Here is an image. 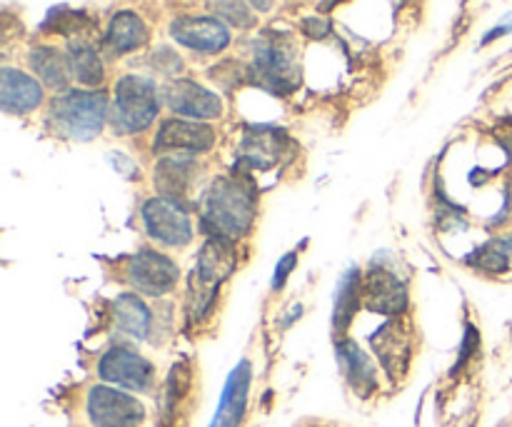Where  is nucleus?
Here are the masks:
<instances>
[{
	"mask_svg": "<svg viewBox=\"0 0 512 427\" xmlns=\"http://www.w3.org/2000/svg\"><path fill=\"white\" fill-rule=\"evenodd\" d=\"M303 30L310 35V38H325V35L330 33V23L320 18H308L303 23Z\"/></svg>",
	"mask_w": 512,
	"mask_h": 427,
	"instance_id": "obj_27",
	"label": "nucleus"
},
{
	"mask_svg": "<svg viewBox=\"0 0 512 427\" xmlns=\"http://www.w3.org/2000/svg\"><path fill=\"white\" fill-rule=\"evenodd\" d=\"M210 10L218 15V20H228L235 28H250L255 23V15L243 0H210Z\"/></svg>",
	"mask_w": 512,
	"mask_h": 427,
	"instance_id": "obj_25",
	"label": "nucleus"
},
{
	"mask_svg": "<svg viewBox=\"0 0 512 427\" xmlns=\"http://www.w3.org/2000/svg\"><path fill=\"white\" fill-rule=\"evenodd\" d=\"M190 170H193V163L190 160H180V158H165L160 160L158 165V188H163L170 198H178L183 193L185 185L190 183Z\"/></svg>",
	"mask_w": 512,
	"mask_h": 427,
	"instance_id": "obj_23",
	"label": "nucleus"
},
{
	"mask_svg": "<svg viewBox=\"0 0 512 427\" xmlns=\"http://www.w3.org/2000/svg\"><path fill=\"white\" fill-rule=\"evenodd\" d=\"M338 358H340V368H343L345 378H348L350 385L365 393V390L375 388V370L370 365V360L365 358L363 350L353 343V340H343L338 345Z\"/></svg>",
	"mask_w": 512,
	"mask_h": 427,
	"instance_id": "obj_19",
	"label": "nucleus"
},
{
	"mask_svg": "<svg viewBox=\"0 0 512 427\" xmlns=\"http://www.w3.org/2000/svg\"><path fill=\"white\" fill-rule=\"evenodd\" d=\"M148 40V28H145L143 20L135 13H118L108 25V33H105V48L113 55L130 53V50L140 48V45Z\"/></svg>",
	"mask_w": 512,
	"mask_h": 427,
	"instance_id": "obj_16",
	"label": "nucleus"
},
{
	"mask_svg": "<svg viewBox=\"0 0 512 427\" xmlns=\"http://www.w3.org/2000/svg\"><path fill=\"white\" fill-rule=\"evenodd\" d=\"M235 265V253L228 240L210 238L198 253L193 283H190V318L203 320L213 308L223 280L228 278Z\"/></svg>",
	"mask_w": 512,
	"mask_h": 427,
	"instance_id": "obj_3",
	"label": "nucleus"
},
{
	"mask_svg": "<svg viewBox=\"0 0 512 427\" xmlns=\"http://www.w3.org/2000/svg\"><path fill=\"white\" fill-rule=\"evenodd\" d=\"M88 418L95 427H140L145 410L130 395L98 385L88 393Z\"/></svg>",
	"mask_w": 512,
	"mask_h": 427,
	"instance_id": "obj_7",
	"label": "nucleus"
},
{
	"mask_svg": "<svg viewBox=\"0 0 512 427\" xmlns=\"http://www.w3.org/2000/svg\"><path fill=\"white\" fill-rule=\"evenodd\" d=\"M170 33L180 45L198 53H220L230 43V30L218 18H178Z\"/></svg>",
	"mask_w": 512,
	"mask_h": 427,
	"instance_id": "obj_11",
	"label": "nucleus"
},
{
	"mask_svg": "<svg viewBox=\"0 0 512 427\" xmlns=\"http://www.w3.org/2000/svg\"><path fill=\"white\" fill-rule=\"evenodd\" d=\"M178 278V265L155 250H140L128 263V280L140 293L165 295L175 288Z\"/></svg>",
	"mask_w": 512,
	"mask_h": 427,
	"instance_id": "obj_9",
	"label": "nucleus"
},
{
	"mask_svg": "<svg viewBox=\"0 0 512 427\" xmlns=\"http://www.w3.org/2000/svg\"><path fill=\"white\" fill-rule=\"evenodd\" d=\"M215 133L205 123H190V120H168L160 125L155 135L158 150H190V153H205L213 148Z\"/></svg>",
	"mask_w": 512,
	"mask_h": 427,
	"instance_id": "obj_12",
	"label": "nucleus"
},
{
	"mask_svg": "<svg viewBox=\"0 0 512 427\" xmlns=\"http://www.w3.org/2000/svg\"><path fill=\"white\" fill-rule=\"evenodd\" d=\"M360 280H363V275H360L358 268H350L348 273L340 278L338 295H335V328L345 330L350 325V320H353V315L358 313L360 285H363Z\"/></svg>",
	"mask_w": 512,
	"mask_h": 427,
	"instance_id": "obj_21",
	"label": "nucleus"
},
{
	"mask_svg": "<svg viewBox=\"0 0 512 427\" xmlns=\"http://www.w3.org/2000/svg\"><path fill=\"white\" fill-rule=\"evenodd\" d=\"M98 375L105 383L120 385L128 390H148L153 385L155 370L143 355L130 348H110L100 358Z\"/></svg>",
	"mask_w": 512,
	"mask_h": 427,
	"instance_id": "obj_8",
	"label": "nucleus"
},
{
	"mask_svg": "<svg viewBox=\"0 0 512 427\" xmlns=\"http://www.w3.org/2000/svg\"><path fill=\"white\" fill-rule=\"evenodd\" d=\"M255 73L258 83L273 93H290L300 80V68L295 63V45L288 35L263 33L255 43Z\"/></svg>",
	"mask_w": 512,
	"mask_h": 427,
	"instance_id": "obj_5",
	"label": "nucleus"
},
{
	"mask_svg": "<svg viewBox=\"0 0 512 427\" xmlns=\"http://www.w3.org/2000/svg\"><path fill=\"white\" fill-rule=\"evenodd\" d=\"M113 320L123 333L143 340L150 333V310L135 295H120L113 303Z\"/></svg>",
	"mask_w": 512,
	"mask_h": 427,
	"instance_id": "obj_18",
	"label": "nucleus"
},
{
	"mask_svg": "<svg viewBox=\"0 0 512 427\" xmlns=\"http://www.w3.org/2000/svg\"><path fill=\"white\" fill-rule=\"evenodd\" d=\"M248 3H250V5H255V8H258V10H263V13H265V10H270V8H273V3H275V0H248Z\"/></svg>",
	"mask_w": 512,
	"mask_h": 427,
	"instance_id": "obj_28",
	"label": "nucleus"
},
{
	"mask_svg": "<svg viewBox=\"0 0 512 427\" xmlns=\"http://www.w3.org/2000/svg\"><path fill=\"white\" fill-rule=\"evenodd\" d=\"M293 268H295V253H288L283 260H280L278 268H275V280H273V288L275 290L283 288L285 280H288L290 270H293Z\"/></svg>",
	"mask_w": 512,
	"mask_h": 427,
	"instance_id": "obj_26",
	"label": "nucleus"
},
{
	"mask_svg": "<svg viewBox=\"0 0 512 427\" xmlns=\"http://www.w3.org/2000/svg\"><path fill=\"white\" fill-rule=\"evenodd\" d=\"M478 263L488 273H503L512 263V243L510 240H493V243H488L480 250Z\"/></svg>",
	"mask_w": 512,
	"mask_h": 427,
	"instance_id": "obj_24",
	"label": "nucleus"
},
{
	"mask_svg": "<svg viewBox=\"0 0 512 427\" xmlns=\"http://www.w3.org/2000/svg\"><path fill=\"white\" fill-rule=\"evenodd\" d=\"M105 103L103 93H90V90H70L60 95L50 105V125L55 133L70 140H93L103 130Z\"/></svg>",
	"mask_w": 512,
	"mask_h": 427,
	"instance_id": "obj_2",
	"label": "nucleus"
},
{
	"mask_svg": "<svg viewBox=\"0 0 512 427\" xmlns=\"http://www.w3.org/2000/svg\"><path fill=\"white\" fill-rule=\"evenodd\" d=\"M163 98L170 110H175L180 115H188V118L210 120L223 113V103H220L218 95L200 88L193 80H173L163 90Z\"/></svg>",
	"mask_w": 512,
	"mask_h": 427,
	"instance_id": "obj_10",
	"label": "nucleus"
},
{
	"mask_svg": "<svg viewBox=\"0 0 512 427\" xmlns=\"http://www.w3.org/2000/svg\"><path fill=\"white\" fill-rule=\"evenodd\" d=\"M255 218V195L243 180L218 178L203 198V225L210 238H243Z\"/></svg>",
	"mask_w": 512,
	"mask_h": 427,
	"instance_id": "obj_1",
	"label": "nucleus"
},
{
	"mask_svg": "<svg viewBox=\"0 0 512 427\" xmlns=\"http://www.w3.org/2000/svg\"><path fill=\"white\" fill-rule=\"evenodd\" d=\"M40 100H43V88H40L38 80L15 68L0 70V103H3V110L15 115L30 113V110L38 108Z\"/></svg>",
	"mask_w": 512,
	"mask_h": 427,
	"instance_id": "obj_14",
	"label": "nucleus"
},
{
	"mask_svg": "<svg viewBox=\"0 0 512 427\" xmlns=\"http://www.w3.org/2000/svg\"><path fill=\"white\" fill-rule=\"evenodd\" d=\"M160 110L158 90L148 78L125 75L115 85V103L110 120L118 133H140L155 120Z\"/></svg>",
	"mask_w": 512,
	"mask_h": 427,
	"instance_id": "obj_4",
	"label": "nucleus"
},
{
	"mask_svg": "<svg viewBox=\"0 0 512 427\" xmlns=\"http://www.w3.org/2000/svg\"><path fill=\"white\" fill-rule=\"evenodd\" d=\"M250 390V363L243 360L238 368L230 373L228 383H225L223 395H220V405L215 410V418L210 427H240L245 415V403H248Z\"/></svg>",
	"mask_w": 512,
	"mask_h": 427,
	"instance_id": "obj_13",
	"label": "nucleus"
},
{
	"mask_svg": "<svg viewBox=\"0 0 512 427\" xmlns=\"http://www.w3.org/2000/svg\"><path fill=\"white\" fill-rule=\"evenodd\" d=\"M30 65H33L35 73L40 75V80H43L45 85H50V88H65V85H68L70 63L55 48H48V45L33 48V53H30Z\"/></svg>",
	"mask_w": 512,
	"mask_h": 427,
	"instance_id": "obj_20",
	"label": "nucleus"
},
{
	"mask_svg": "<svg viewBox=\"0 0 512 427\" xmlns=\"http://www.w3.org/2000/svg\"><path fill=\"white\" fill-rule=\"evenodd\" d=\"M365 300L378 313L398 315L408 305V293H405V285L393 273L373 270L368 275V283H365Z\"/></svg>",
	"mask_w": 512,
	"mask_h": 427,
	"instance_id": "obj_15",
	"label": "nucleus"
},
{
	"mask_svg": "<svg viewBox=\"0 0 512 427\" xmlns=\"http://www.w3.org/2000/svg\"><path fill=\"white\" fill-rule=\"evenodd\" d=\"M283 150V135L273 128H255L243 140V163L255 168H268L278 163Z\"/></svg>",
	"mask_w": 512,
	"mask_h": 427,
	"instance_id": "obj_17",
	"label": "nucleus"
},
{
	"mask_svg": "<svg viewBox=\"0 0 512 427\" xmlns=\"http://www.w3.org/2000/svg\"><path fill=\"white\" fill-rule=\"evenodd\" d=\"M143 225L153 240L168 248L188 245L193 238V225L188 213L170 198H153L143 205Z\"/></svg>",
	"mask_w": 512,
	"mask_h": 427,
	"instance_id": "obj_6",
	"label": "nucleus"
},
{
	"mask_svg": "<svg viewBox=\"0 0 512 427\" xmlns=\"http://www.w3.org/2000/svg\"><path fill=\"white\" fill-rule=\"evenodd\" d=\"M68 63L75 78L83 85H100L103 80V63L93 45L73 43L68 50Z\"/></svg>",
	"mask_w": 512,
	"mask_h": 427,
	"instance_id": "obj_22",
	"label": "nucleus"
}]
</instances>
